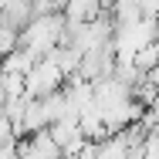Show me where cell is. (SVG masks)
<instances>
[{
  "label": "cell",
  "mask_w": 159,
  "mask_h": 159,
  "mask_svg": "<svg viewBox=\"0 0 159 159\" xmlns=\"http://www.w3.org/2000/svg\"><path fill=\"white\" fill-rule=\"evenodd\" d=\"M64 81L68 78H64L61 68L51 61V58H41L27 71V78H24V92H27V98H48V95H54V92H61Z\"/></svg>",
  "instance_id": "7a4b0ae2"
},
{
  "label": "cell",
  "mask_w": 159,
  "mask_h": 159,
  "mask_svg": "<svg viewBox=\"0 0 159 159\" xmlns=\"http://www.w3.org/2000/svg\"><path fill=\"white\" fill-rule=\"evenodd\" d=\"M149 108H152V112L159 115V88H156V98H152V105H149Z\"/></svg>",
  "instance_id": "ba28073f"
},
{
  "label": "cell",
  "mask_w": 159,
  "mask_h": 159,
  "mask_svg": "<svg viewBox=\"0 0 159 159\" xmlns=\"http://www.w3.org/2000/svg\"><path fill=\"white\" fill-rule=\"evenodd\" d=\"M41 61V58H34L31 51H24V48H17V51H14V54H10V58H3V75H20V78H27V71H31L34 64Z\"/></svg>",
  "instance_id": "5b68a950"
},
{
  "label": "cell",
  "mask_w": 159,
  "mask_h": 159,
  "mask_svg": "<svg viewBox=\"0 0 159 159\" xmlns=\"http://www.w3.org/2000/svg\"><path fill=\"white\" fill-rule=\"evenodd\" d=\"M17 48H20V31H17V27H10V24L0 17V61H3V58H10Z\"/></svg>",
  "instance_id": "8992f818"
},
{
  "label": "cell",
  "mask_w": 159,
  "mask_h": 159,
  "mask_svg": "<svg viewBox=\"0 0 159 159\" xmlns=\"http://www.w3.org/2000/svg\"><path fill=\"white\" fill-rule=\"evenodd\" d=\"M64 37V17L61 14H48V17H34L31 24L20 31V48L31 51L34 58H48Z\"/></svg>",
  "instance_id": "6da1fadb"
},
{
  "label": "cell",
  "mask_w": 159,
  "mask_h": 159,
  "mask_svg": "<svg viewBox=\"0 0 159 159\" xmlns=\"http://www.w3.org/2000/svg\"><path fill=\"white\" fill-rule=\"evenodd\" d=\"M142 159H159V132L142 139Z\"/></svg>",
  "instance_id": "52a82bcc"
},
{
  "label": "cell",
  "mask_w": 159,
  "mask_h": 159,
  "mask_svg": "<svg viewBox=\"0 0 159 159\" xmlns=\"http://www.w3.org/2000/svg\"><path fill=\"white\" fill-rule=\"evenodd\" d=\"M17 159H61V149L51 142L48 132H37L27 139H17Z\"/></svg>",
  "instance_id": "3957f363"
},
{
  "label": "cell",
  "mask_w": 159,
  "mask_h": 159,
  "mask_svg": "<svg viewBox=\"0 0 159 159\" xmlns=\"http://www.w3.org/2000/svg\"><path fill=\"white\" fill-rule=\"evenodd\" d=\"M102 10L105 7L98 0H75V3L61 7V17H64V24H92V20L102 17Z\"/></svg>",
  "instance_id": "277c9868"
}]
</instances>
